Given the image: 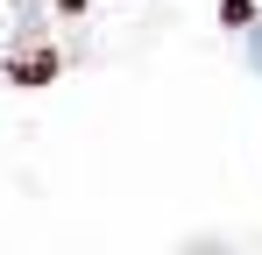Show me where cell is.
<instances>
[{"instance_id":"1","label":"cell","mask_w":262,"mask_h":255,"mask_svg":"<svg viewBox=\"0 0 262 255\" xmlns=\"http://www.w3.org/2000/svg\"><path fill=\"white\" fill-rule=\"evenodd\" d=\"M248 64L262 71V7H255V29H248Z\"/></svg>"}]
</instances>
